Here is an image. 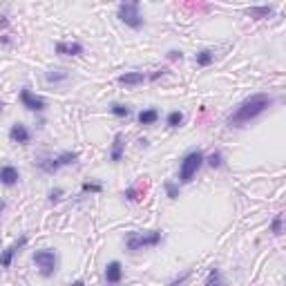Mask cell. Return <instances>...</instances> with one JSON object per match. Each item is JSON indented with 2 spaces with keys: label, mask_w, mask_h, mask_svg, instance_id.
Wrapping results in <instances>:
<instances>
[{
  "label": "cell",
  "mask_w": 286,
  "mask_h": 286,
  "mask_svg": "<svg viewBox=\"0 0 286 286\" xmlns=\"http://www.w3.org/2000/svg\"><path fill=\"white\" fill-rule=\"evenodd\" d=\"M204 286H226V282H224V277H222V270H219L217 266H212V268L208 270Z\"/></svg>",
  "instance_id": "15"
},
{
  "label": "cell",
  "mask_w": 286,
  "mask_h": 286,
  "mask_svg": "<svg viewBox=\"0 0 286 286\" xmlns=\"http://www.w3.org/2000/svg\"><path fill=\"white\" fill-rule=\"evenodd\" d=\"M85 49L81 42H56V54L63 56H81Z\"/></svg>",
  "instance_id": "12"
},
{
  "label": "cell",
  "mask_w": 286,
  "mask_h": 286,
  "mask_svg": "<svg viewBox=\"0 0 286 286\" xmlns=\"http://www.w3.org/2000/svg\"><path fill=\"white\" fill-rule=\"evenodd\" d=\"M61 199H63V190H61V188H54V190L49 192V202L56 204V202H61Z\"/></svg>",
  "instance_id": "26"
},
{
  "label": "cell",
  "mask_w": 286,
  "mask_h": 286,
  "mask_svg": "<svg viewBox=\"0 0 286 286\" xmlns=\"http://www.w3.org/2000/svg\"><path fill=\"white\" fill-rule=\"evenodd\" d=\"M117 16L121 22H125L132 29H141L143 27V16L139 11V2H121L117 9Z\"/></svg>",
  "instance_id": "5"
},
{
  "label": "cell",
  "mask_w": 286,
  "mask_h": 286,
  "mask_svg": "<svg viewBox=\"0 0 286 286\" xmlns=\"http://www.w3.org/2000/svg\"><path fill=\"white\" fill-rule=\"evenodd\" d=\"M25 244H27V237H20L18 242H14V244H11L7 250H2V255H0V264L5 266V268H9V266H11V260H14V255H16Z\"/></svg>",
  "instance_id": "11"
},
{
  "label": "cell",
  "mask_w": 286,
  "mask_h": 286,
  "mask_svg": "<svg viewBox=\"0 0 286 286\" xmlns=\"http://www.w3.org/2000/svg\"><path fill=\"white\" fill-rule=\"evenodd\" d=\"M165 123H168L170 127H179L181 123H184V114H181L179 110L170 112V114H168V119H165Z\"/></svg>",
  "instance_id": "21"
},
{
  "label": "cell",
  "mask_w": 286,
  "mask_h": 286,
  "mask_svg": "<svg viewBox=\"0 0 286 286\" xmlns=\"http://www.w3.org/2000/svg\"><path fill=\"white\" fill-rule=\"evenodd\" d=\"M69 79V74L65 72V69H56V72H45V81L47 83H63V81H67Z\"/></svg>",
  "instance_id": "18"
},
{
  "label": "cell",
  "mask_w": 286,
  "mask_h": 286,
  "mask_svg": "<svg viewBox=\"0 0 286 286\" xmlns=\"http://www.w3.org/2000/svg\"><path fill=\"white\" fill-rule=\"evenodd\" d=\"M79 161V152H63L59 154V157H54V159H41L38 161V168L45 170V172H59L61 168H65V165H72Z\"/></svg>",
  "instance_id": "6"
},
{
  "label": "cell",
  "mask_w": 286,
  "mask_h": 286,
  "mask_svg": "<svg viewBox=\"0 0 286 286\" xmlns=\"http://www.w3.org/2000/svg\"><path fill=\"white\" fill-rule=\"evenodd\" d=\"M270 105H273V99H270L268 94H253V96H248V99L239 103L237 110L228 117V125H230V127H239V125H244V123H250L253 119L262 117V114H264Z\"/></svg>",
  "instance_id": "1"
},
{
  "label": "cell",
  "mask_w": 286,
  "mask_h": 286,
  "mask_svg": "<svg viewBox=\"0 0 286 286\" xmlns=\"http://www.w3.org/2000/svg\"><path fill=\"white\" fill-rule=\"evenodd\" d=\"M275 11V7H250L248 9V16H253V18H268L270 14Z\"/></svg>",
  "instance_id": "19"
},
{
  "label": "cell",
  "mask_w": 286,
  "mask_h": 286,
  "mask_svg": "<svg viewBox=\"0 0 286 286\" xmlns=\"http://www.w3.org/2000/svg\"><path fill=\"white\" fill-rule=\"evenodd\" d=\"M157 121H159V110L157 107H148V110L139 112V123L141 125H154Z\"/></svg>",
  "instance_id": "14"
},
{
  "label": "cell",
  "mask_w": 286,
  "mask_h": 286,
  "mask_svg": "<svg viewBox=\"0 0 286 286\" xmlns=\"http://www.w3.org/2000/svg\"><path fill=\"white\" fill-rule=\"evenodd\" d=\"M212 61H215V52H212V49H202V52L195 56V63L199 65V67H208Z\"/></svg>",
  "instance_id": "17"
},
{
  "label": "cell",
  "mask_w": 286,
  "mask_h": 286,
  "mask_svg": "<svg viewBox=\"0 0 286 286\" xmlns=\"http://www.w3.org/2000/svg\"><path fill=\"white\" fill-rule=\"evenodd\" d=\"M9 139L14 143L25 145V143H29V139H32V132H29V127L22 125V123H14V125L9 127Z\"/></svg>",
  "instance_id": "8"
},
{
  "label": "cell",
  "mask_w": 286,
  "mask_h": 286,
  "mask_svg": "<svg viewBox=\"0 0 286 286\" xmlns=\"http://www.w3.org/2000/svg\"><path fill=\"white\" fill-rule=\"evenodd\" d=\"M123 148H125V143H123V134L119 132L117 137H114V143H112L110 159H112V161H121V159H123Z\"/></svg>",
  "instance_id": "16"
},
{
  "label": "cell",
  "mask_w": 286,
  "mask_h": 286,
  "mask_svg": "<svg viewBox=\"0 0 286 286\" xmlns=\"http://www.w3.org/2000/svg\"><path fill=\"white\" fill-rule=\"evenodd\" d=\"M145 79H148V76L143 74V72H125V74L119 76V83L121 85H141V83H145Z\"/></svg>",
  "instance_id": "13"
},
{
  "label": "cell",
  "mask_w": 286,
  "mask_h": 286,
  "mask_svg": "<svg viewBox=\"0 0 286 286\" xmlns=\"http://www.w3.org/2000/svg\"><path fill=\"white\" fill-rule=\"evenodd\" d=\"M208 165H210V168H222L224 165V157H222V152H212L210 157H208Z\"/></svg>",
  "instance_id": "22"
},
{
  "label": "cell",
  "mask_w": 286,
  "mask_h": 286,
  "mask_svg": "<svg viewBox=\"0 0 286 286\" xmlns=\"http://www.w3.org/2000/svg\"><path fill=\"white\" fill-rule=\"evenodd\" d=\"M161 230H148V233H130L125 239V246L127 250H143V248H152V246L161 244Z\"/></svg>",
  "instance_id": "2"
},
{
  "label": "cell",
  "mask_w": 286,
  "mask_h": 286,
  "mask_svg": "<svg viewBox=\"0 0 286 286\" xmlns=\"http://www.w3.org/2000/svg\"><path fill=\"white\" fill-rule=\"evenodd\" d=\"M18 179H20L18 168H14V165H2V168H0V184H2V185L11 188V185L18 184Z\"/></svg>",
  "instance_id": "9"
},
{
  "label": "cell",
  "mask_w": 286,
  "mask_h": 286,
  "mask_svg": "<svg viewBox=\"0 0 286 286\" xmlns=\"http://www.w3.org/2000/svg\"><path fill=\"white\" fill-rule=\"evenodd\" d=\"M270 230H273V235H282V215H275V219L270 224Z\"/></svg>",
  "instance_id": "25"
},
{
  "label": "cell",
  "mask_w": 286,
  "mask_h": 286,
  "mask_svg": "<svg viewBox=\"0 0 286 286\" xmlns=\"http://www.w3.org/2000/svg\"><path fill=\"white\" fill-rule=\"evenodd\" d=\"M125 199H130V202H139L137 188H127V190H125Z\"/></svg>",
  "instance_id": "27"
},
{
  "label": "cell",
  "mask_w": 286,
  "mask_h": 286,
  "mask_svg": "<svg viewBox=\"0 0 286 286\" xmlns=\"http://www.w3.org/2000/svg\"><path fill=\"white\" fill-rule=\"evenodd\" d=\"M202 163H204V154L199 152V150H195V152H190V154H185L184 161H181V170H179V181H181V184H190L192 177L199 172Z\"/></svg>",
  "instance_id": "4"
},
{
  "label": "cell",
  "mask_w": 286,
  "mask_h": 286,
  "mask_svg": "<svg viewBox=\"0 0 286 286\" xmlns=\"http://www.w3.org/2000/svg\"><path fill=\"white\" fill-rule=\"evenodd\" d=\"M110 112L114 114V117H119V119H127L130 114H132V110L127 105H123V103H114V105L110 107Z\"/></svg>",
  "instance_id": "20"
},
{
  "label": "cell",
  "mask_w": 286,
  "mask_h": 286,
  "mask_svg": "<svg viewBox=\"0 0 286 286\" xmlns=\"http://www.w3.org/2000/svg\"><path fill=\"white\" fill-rule=\"evenodd\" d=\"M5 210V202H0V212Z\"/></svg>",
  "instance_id": "31"
},
{
  "label": "cell",
  "mask_w": 286,
  "mask_h": 286,
  "mask_svg": "<svg viewBox=\"0 0 286 286\" xmlns=\"http://www.w3.org/2000/svg\"><path fill=\"white\" fill-rule=\"evenodd\" d=\"M72 286H85V282H83V280H76V282H74V284H72Z\"/></svg>",
  "instance_id": "30"
},
{
  "label": "cell",
  "mask_w": 286,
  "mask_h": 286,
  "mask_svg": "<svg viewBox=\"0 0 286 286\" xmlns=\"http://www.w3.org/2000/svg\"><path fill=\"white\" fill-rule=\"evenodd\" d=\"M20 103L27 107V110H32V112H42L45 107H47L45 99L32 94V90H29V87H22V90H20Z\"/></svg>",
  "instance_id": "7"
},
{
  "label": "cell",
  "mask_w": 286,
  "mask_h": 286,
  "mask_svg": "<svg viewBox=\"0 0 286 286\" xmlns=\"http://www.w3.org/2000/svg\"><path fill=\"white\" fill-rule=\"evenodd\" d=\"M168 59L170 61H181V59H184V54H181V49H170V52H168Z\"/></svg>",
  "instance_id": "28"
},
{
  "label": "cell",
  "mask_w": 286,
  "mask_h": 286,
  "mask_svg": "<svg viewBox=\"0 0 286 286\" xmlns=\"http://www.w3.org/2000/svg\"><path fill=\"white\" fill-rule=\"evenodd\" d=\"M163 74H165V69H157V72H154V74L150 76V81H157L159 76H163Z\"/></svg>",
  "instance_id": "29"
},
{
  "label": "cell",
  "mask_w": 286,
  "mask_h": 286,
  "mask_svg": "<svg viewBox=\"0 0 286 286\" xmlns=\"http://www.w3.org/2000/svg\"><path fill=\"white\" fill-rule=\"evenodd\" d=\"M165 192H168L170 199H177V197H179V185L172 184V181H168V184H165Z\"/></svg>",
  "instance_id": "24"
},
{
  "label": "cell",
  "mask_w": 286,
  "mask_h": 286,
  "mask_svg": "<svg viewBox=\"0 0 286 286\" xmlns=\"http://www.w3.org/2000/svg\"><path fill=\"white\" fill-rule=\"evenodd\" d=\"M34 264L38 266L42 277H52L59 268V255L54 248H41L34 253Z\"/></svg>",
  "instance_id": "3"
},
{
  "label": "cell",
  "mask_w": 286,
  "mask_h": 286,
  "mask_svg": "<svg viewBox=\"0 0 286 286\" xmlns=\"http://www.w3.org/2000/svg\"><path fill=\"white\" fill-rule=\"evenodd\" d=\"M123 280V266H121V262H110V264L105 266V282L107 284H119V282Z\"/></svg>",
  "instance_id": "10"
},
{
  "label": "cell",
  "mask_w": 286,
  "mask_h": 286,
  "mask_svg": "<svg viewBox=\"0 0 286 286\" xmlns=\"http://www.w3.org/2000/svg\"><path fill=\"white\" fill-rule=\"evenodd\" d=\"M81 190H83V192H101L103 185L101 184H94V181H85V184L81 185Z\"/></svg>",
  "instance_id": "23"
},
{
  "label": "cell",
  "mask_w": 286,
  "mask_h": 286,
  "mask_svg": "<svg viewBox=\"0 0 286 286\" xmlns=\"http://www.w3.org/2000/svg\"><path fill=\"white\" fill-rule=\"evenodd\" d=\"M2 107H5V103H2V101H0V112H2Z\"/></svg>",
  "instance_id": "32"
}]
</instances>
